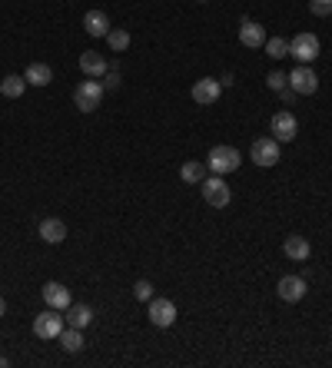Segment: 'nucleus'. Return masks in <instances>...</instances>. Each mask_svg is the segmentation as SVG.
Listing matches in <instances>:
<instances>
[{
    "label": "nucleus",
    "mask_w": 332,
    "mask_h": 368,
    "mask_svg": "<svg viewBox=\"0 0 332 368\" xmlns=\"http://www.w3.org/2000/svg\"><path fill=\"white\" fill-rule=\"evenodd\" d=\"M263 50H266V57H272V60H282V57H289V40H282V37H266Z\"/></svg>",
    "instance_id": "nucleus-23"
},
{
    "label": "nucleus",
    "mask_w": 332,
    "mask_h": 368,
    "mask_svg": "<svg viewBox=\"0 0 332 368\" xmlns=\"http://www.w3.org/2000/svg\"><path fill=\"white\" fill-rule=\"evenodd\" d=\"M106 43H110V50L123 53L130 47V34L127 30H110V34H106Z\"/></svg>",
    "instance_id": "nucleus-24"
},
{
    "label": "nucleus",
    "mask_w": 332,
    "mask_h": 368,
    "mask_svg": "<svg viewBox=\"0 0 332 368\" xmlns=\"http://www.w3.org/2000/svg\"><path fill=\"white\" fill-rule=\"evenodd\" d=\"M37 232H40V239L47 242V246H60V242L67 239V226L60 222V219H53V216H50V219H43Z\"/></svg>",
    "instance_id": "nucleus-15"
},
{
    "label": "nucleus",
    "mask_w": 332,
    "mask_h": 368,
    "mask_svg": "<svg viewBox=\"0 0 332 368\" xmlns=\"http://www.w3.org/2000/svg\"><path fill=\"white\" fill-rule=\"evenodd\" d=\"M289 57L296 64H312L319 57V37L316 34H296L289 40Z\"/></svg>",
    "instance_id": "nucleus-3"
},
{
    "label": "nucleus",
    "mask_w": 332,
    "mask_h": 368,
    "mask_svg": "<svg viewBox=\"0 0 332 368\" xmlns=\"http://www.w3.org/2000/svg\"><path fill=\"white\" fill-rule=\"evenodd\" d=\"M269 133H272L276 143H293L296 133H299V123H296V116L289 110H279V113H272V120H269Z\"/></svg>",
    "instance_id": "nucleus-5"
},
{
    "label": "nucleus",
    "mask_w": 332,
    "mask_h": 368,
    "mask_svg": "<svg viewBox=\"0 0 332 368\" xmlns=\"http://www.w3.org/2000/svg\"><path fill=\"white\" fill-rule=\"evenodd\" d=\"M249 160H253L256 166H263V169L276 166V163H279V143L272 140V136H263V140H256L253 146H249Z\"/></svg>",
    "instance_id": "nucleus-8"
},
{
    "label": "nucleus",
    "mask_w": 332,
    "mask_h": 368,
    "mask_svg": "<svg viewBox=\"0 0 332 368\" xmlns=\"http://www.w3.org/2000/svg\"><path fill=\"white\" fill-rule=\"evenodd\" d=\"M27 87H30V83H27L24 76H17V73H7L4 80H0V93H4L7 100H20Z\"/></svg>",
    "instance_id": "nucleus-18"
},
{
    "label": "nucleus",
    "mask_w": 332,
    "mask_h": 368,
    "mask_svg": "<svg viewBox=\"0 0 332 368\" xmlns=\"http://www.w3.org/2000/svg\"><path fill=\"white\" fill-rule=\"evenodd\" d=\"M200 186H203V199L213 206V209H226V206H230L233 192H230V186H226V179L223 176H209V179H203Z\"/></svg>",
    "instance_id": "nucleus-4"
},
{
    "label": "nucleus",
    "mask_w": 332,
    "mask_h": 368,
    "mask_svg": "<svg viewBox=\"0 0 332 368\" xmlns=\"http://www.w3.org/2000/svg\"><path fill=\"white\" fill-rule=\"evenodd\" d=\"M60 332H64L60 309H47V312L34 316V335L37 339H60Z\"/></svg>",
    "instance_id": "nucleus-7"
},
{
    "label": "nucleus",
    "mask_w": 332,
    "mask_h": 368,
    "mask_svg": "<svg viewBox=\"0 0 332 368\" xmlns=\"http://www.w3.org/2000/svg\"><path fill=\"white\" fill-rule=\"evenodd\" d=\"M133 295H137L140 302H150V299H153V285H150L146 279H140L137 285H133Z\"/></svg>",
    "instance_id": "nucleus-26"
},
{
    "label": "nucleus",
    "mask_w": 332,
    "mask_h": 368,
    "mask_svg": "<svg viewBox=\"0 0 332 368\" xmlns=\"http://www.w3.org/2000/svg\"><path fill=\"white\" fill-rule=\"evenodd\" d=\"M80 70H83V76H103L110 66H106V57L103 53H97V50H87V53H80Z\"/></svg>",
    "instance_id": "nucleus-13"
},
{
    "label": "nucleus",
    "mask_w": 332,
    "mask_h": 368,
    "mask_svg": "<svg viewBox=\"0 0 332 368\" xmlns=\"http://www.w3.org/2000/svg\"><path fill=\"white\" fill-rule=\"evenodd\" d=\"M179 179H183L186 186H196V183H203L206 179V166L196 163V160H190V163L179 166Z\"/></svg>",
    "instance_id": "nucleus-20"
},
{
    "label": "nucleus",
    "mask_w": 332,
    "mask_h": 368,
    "mask_svg": "<svg viewBox=\"0 0 332 368\" xmlns=\"http://www.w3.org/2000/svg\"><path fill=\"white\" fill-rule=\"evenodd\" d=\"M282 253H286V259H293V262H306L312 249H309V239H303V236H286Z\"/></svg>",
    "instance_id": "nucleus-17"
},
{
    "label": "nucleus",
    "mask_w": 332,
    "mask_h": 368,
    "mask_svg": "<svg viewBox=\"0 0 332 368\" xmlns=\"http://www.w3.org/2000/svg\"><path fill=\"white\" fill-rule=\"evenodd\" d=\"M309 10L316 17H329L332 13V0H309Z\"/></svg>",
    "instance_id": "nucleus-27"
},
{
    "label": "nucleus",
    "mask_w": 332,
    "mask_h": 368,
    "mask_svg": "<svg viewBox=\"0 0 332 368\" xmlns=\"http://www.w3.org/2000/svg\"><path fill=\"white\" fill-rule=\"evenodd\" d=\"M67 322H70L74 329H87L90 322H93V309H90V305H70V309H67Z\"/></svg>",
    "instance_id": "nucleus-21"
},
{
    "label": "nucleus",
    "mask_w": 332,
    "mask_h": 368,
    "mask_svg": "<svg viewBox=\"0 0 332 368\" xmlns=\"http://www.w3.org/2000/svg\"><path fill=\"white\" fill-rule=\"evenodd\" d=\"M286 76H289V90L303 93V97H312V93L319 90V76H316V70L309 64H296V70Z\"/></svg>",
    "instance_id": "nucleus-6"
},
{
    "label": "nucleus",
    "mask_w": 332,
    "mask_h": 368,
    "mask_svg": "<svg viewBox=\"0 0 332 368\" xmlns=\"http://www.w3.org/2000/svg\"><path fill=\"white\" fill-rule=\"evenodd\" d=\"M4 312H7V302H4V295H0V318H4Z\"/></svg>",
    "instance_id": "nucleus-29"
},
{
    "label": "nucleus",
    "mask_w": 332,
    "mask_h": 368,
    "mask_svg": "<svg viewBox=\"0 0 332 368\" xmlns=\"http://www.w3.org/2000/svg\"><path fill=\"white\" fill-rule=\"evenodd\" d=\"M240 43L243 47H263L266 43V30H263V24H256V20H243V27H240Z\"/></svg>",
    "instance_id": "nucleus-16"
},
{
    "label": "nucleus",
    "mask_w": 332,
    "mask_h": 368,
    "mask_svg": "<svg viewBox=\"0 0 332 368\" xmlns=\"http://www.w3.org/2000/svg\"><path fill=\"white\" fill-rule=\"evenodd\" d=\"M83 30L90 37H106L110 34V17L103 10H87L83 13Z\"/></svg>",
    "instance_id": "nucleus-14"
},
{
    "label": "nucleus",
    "mask_w": 332,
    "mask_h": 368,
    "mask_svg": "<svg viewBox=\"0 0 332 368\" xmlns=\"http://www.w3.org/2000/svg\"><path fill=\"white\" fill-rule=\"evenodd\" d=\"M276 292H279L282 302H299V299L306 295V279H303V276H282L279 285H276Z\"/></svg>",
    "instance_id": "nucleus-12"
},
{
    "label": "nucleus",
    "mask_w": 332,
    "mask_h": 368,
    "mask_svg": "<svg viewBox=\"0 0 332 368\" xmlns=\"http://www.w3.org/2000/svg\"><path fill=\"white\" fill-rule=\"evenodd\" d=\"M146 316H150V322H153L156 329H170V325H173V322H177V305L170 302V299H150V312H146Z\"/></svg>",
    "instance_id": "nucleus-9"
},
{
    "label": "nucleus",
    "mask_w": 332,
    "mask_h": 368,
    "mask_svg": "<svg viewBox=\"0 0 332 368\" xmlns=\"http://www.w3.org/2000/svg\"><path fill=\"white\" fill-rule=\"evenodd\" d=\"M60 345H64V352H80L83 348V329H64L60 332Z\"/></svg>",
    "instance_id": "nucleus-22"
},
{
    "label": "nucleus",
    "mask_w": 332,
    "mask_h": 368,
    "mask_svg": "<svg viewBox=\"0 0 332 368\" xmlns=\"http://www.w3.org/2000/svg\"><path fill=\"white\" fill-rule=\"evenodd\" d=\"M24 80L30 83V87H47L53 80V70L47 64H30L27 66V73H24Z\"/></svg>",
    "instance_id": "nucleus-19"
},
{
    "label": "nucleus",
    "mask_w": 332,
    "mask_h": 368,
    "mask_svg": "<svg viewBox=\"0 0 332 368\" xmlns=\"http://www.w3.org/2000/svg\"><path fill=\"white\" fill-rule=\"evenodd\" d=\"M286 83H289V76L282 73V70H272V73L266 76V87L276 90V93H279V90H286Z\"/></svg>",
    "instance_id": "nucleus-25"
},
{
    "label": "nucleus",
    "mask_w": 332,
    "mask_h": 368,
    "mask_svg": "<svg viewBox=\"0 0 332 368\" xmlns=\"http://www.w3.org/2000/svg\"><path fill=\"white\" fill-rule=\"evenodd\" d=\"M219 93H223V87H219V80H213V76H203V80L193 83V100L200 103V106H213L219 100Z\"/></svg>",
    "instance_id": "nucleus-11"
},
{
    "label": "nucleus",
    "mask_w": 332,
    "mask_h": 368,
    "mask_svg": "<svg viewBox=\"0 0 332 368\" xmlns=\"http://www.w3.org/2000/svg\"><path fill=\"white\" fill-rule=\"evenodd\" d=\"M206 166L216 173V176H226V173H236L243 166V153L236 146H213L206 153Z\"/></svg>",
    "instance_id": "nucleus-1"
},
{
    "label": "nucleus",
    "mask_w": 332,
    "mask_h": 368,
    "mask_svg": "<svg viewBox=\"0 0 332 368\" xmlns=\"http://www.w3.org/2000/svg\"><path fill=\"white\" fill-rule=\"evenodd\" d=\"M200 3H206V0H200Z\"/></svg>",
    "instance_id": "nucleus-31"
},
{
    "label": "nucleus",
    "mask_w": 332,
    "mask_h": 368,
    "mask_svg": "<svg viewBox=\"0 0 332 368\" xmlns=\"http://www.w3.org/2000/svg\"><path fill=\"white\" fill-rule=\"evenodd\" d=\"M103 100V83H97L93 76H87L83 83H77L74 90V106H77L80 113H93Z\"/></svg>",
    "instance_id": "nucleus-2"
},
{
    "label": "nucleus",
    "mask_w": 332,
    "mask_h": 368,
    "mask_svg": "<svg viewBox=\"0 0 332 368\" xmlns=\"http://www.w3.org/2000/svg\"><path fill=\"white\" fill-rule=\"evenodd\" d=\"M4 365H11V358H7V355H0V368H4Z\"/></svg>",
    "instance_id": "nucleus-30"
},
{
    "label": "nucleus",
    "mask_w": 332,
    "mask_h": 368,
    "mask_svg": "<svg viewBox=\"0 0 332 368\" xmlns=\"http://www.w3.org/2000/svg\"><path fill=\"white\" fill-rule=\"evenodd\" d=\"M103 76H106V80H103V90H106V87H116V83H120V73H116V70H106Z\"/></svg>",
    "instance_id": "nucleus-28"
},
{
    "label": "nucleus",
    "mask_w": 332,
    "mask_h": 368,
    "mask_svg": "<svg viewBox=\"0 0 332 368\" xmlns=\"http://www.w3.org/2000/svg\"><path fill=\"white\" fill-rule=\"evenodd\" d=\"M40 295H43V302L50 305V309H60V312H67L74 305V295H70V289H67L64 282H47L40 289Z\"/></svg>",
    "instance_id": "nucleus-10"
}]
</instances>
